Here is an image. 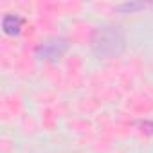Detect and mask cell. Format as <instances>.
<instances>
[{"label": "cell", "mask_w": 153, "mask_h": 153, "mask_svg": "<svg viewBox=\"0 0 153 153\" xmlns=\"http://www.w3.org/2000/svg\"><path fill=\"white\" fill-rule=\"evenodd\" d=\"M92 51L101 58L117 56L124 49V34L119 27H99L90 40Z\"/></svg>", "instance_id": "6da1fadb"}, {"label": "cell", "mask_w": 153, "mask_h": 153, "mask_svg": "<svg viewBox=\"0 0 153 153\" xmlns=\"http://www.w3.org/2000/svg\"><path fill=\"white\" fill-rule=\"evenodd\" d=\"M68 49V43L61 38H54V40H47L43 42L38 49H36V56L40 59H49V61H56L59 59Z\"/></svg>", "instance_id": "7a4b0ae2"}, {"label": "cell", "mask_w": 153, "mask_h": 153, "mask_svg": "<svg viewBox=\"0 0 153 153\" xmlns=\"http://www.w3.org/2000/svg\"><path fill=\"white\" fill-rule=\"evenodd\" d=\"M22 27H24V18L18 16V15H7V16H4V20H2V31H4L7 36H16V34H20Z\"/></svg>", "instance_id": "3957f363"}, {"label": "cell", "mask_w": 153, "mask_h": 153, "mask_svg": "<svg viewBox=\"0 0 153 153\" xmlns=\"http://www.w3.org/2000/svg\"><path fill=\"white\" fill-rule=\"evenodd\" d=\"M149 4L146 2H123V4H117L115 6V11L117 13H123V15H130V13H137V11H142L146 9Z\"/></svg>", "instance_id": "277c9868"}]
</instances>
